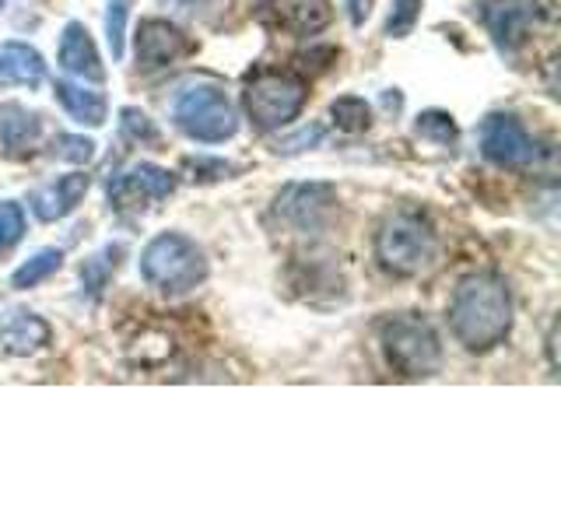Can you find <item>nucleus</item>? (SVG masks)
<instances>
[{
	"instance_id": "obj_1",
	"label": "nucleus",
	"mask_w": 561,
	"mask_h": 526,
	"mask_svg": "<svg viewBox=\"0 0 561 526\" xmlns=\"http://www.w3.org/2000/svg\"><path fill=\"white\" fill-rule=\"evenodd\" d=\"M449 330L467 351L499 347L513 330V295L499 274H467L449 298Z\"/></svg>"
},
{
	"instance_id": "obj_2",
	"label": "nucleus",
	"mask_w": 561,
	"mask_h": 526,
	"mask_svg": "<svg viewBox=\"0 0 561 526\" xmlns=\"http://www.w3.org/2000/svg\"><path fill=\"white\" fill-rule=\"evenodd\" d=\"M140 277L148 288L162 295H186L207 277V256L197 242L183 232L154 236L140 253Z\"/></svg>"
},
{
	"instance_id": "obj_3",
	"label": "nucleus",
	"mask_w": 561,
	"mask_h": 526,
	"mask_svg": "<svg viewBox=\"0 0 561 526\" xmlns=\"http://www.w3.org/2000/svg\"><path fill=\"white\" fill-rule=\"evenodd\" d=\"M379 344L390 368L403 379H428L443 368V344L428 320L414 312L386 316L379 323Z\"/></svg>"
},
{
	"instance_id": "obj_4",
	"label": "nucleus",
	"mask_w": 561,
	"mask_h": 526,
	"mask_svg": "<svg viewBox=\"0 0 561 526\" xmlns=\"http://www.w3.org/2000/svg\"><path fill=\"white\" fill-rule=\"evenodd\" d=\"M172 123L190 140H201V145H225L239 130V116L232 110V102L210 81H190L175 92Z\"/></svg>"
},
{
	"instance_id": "obj_5",
	"label": "nucleus",
	"mask_w": 561,
	"mask_h": 526,
	"mask_svg": "<svg viewBox=\"0 0 561 526\" xmlns=\"http://www.w3.org/2000/svg\"><path fill=\"white\" fill-rule=\"evenodd\" d=\"M309 84L306 78H298L295 70L280 67H263L256 75L245 78L242 105L245 116L253 119L256 130H280L306 110Z\"/></svg>"
},
{
	"instance_id": "obj_6",
	"label": "nucleus",
	"mask_w": 561,
	"mask_h": 526,
	"mask_svg": "<svg viewBox=\"0 0 561 526\" xmlns=\"http://www.w3.org/2000/svg\"><path fill=\"white\" fill-rule=\"evenodd\" d=\"M435 250L438 239L428 218L417 215V210H397L382 221L376 236V256L382 271H390L393 277H417L421 271H428Z\"/></svg>"
},
{
	"instance_id": "obj_7",
	"label": "nucleus",
	"mask_w": 561,
	"mask_h": 526,
	"mask_svg": "<svg viewBox=\"0 0 561 526\" xmlns=\"http://www.w3.org/2000/svg\"><path fill=\"white\" fill-rule=\"evenodd\" d=\"M481 155L499 169H526L537 162V140L526 134L519 116L491 113L481 123Z\"/></svg>"
},
{
	"instance_id": "obj_8",
	"label": "nucleus",
	"mask_w": 561,
	"mask_h": 526,
	"mask_svg": "<svg viewBox=\"0 0 561 526\" xmlns=\"http://www.w3.org/2000/svg\"><path fill=\"white\" fill-rule=\"evenodd\" d=\"M175 190V175L169 169H158L140 162L127 172L110 180V204L113 210H145L154 201H165Z\"/></svg>"
},
{
	"instance_id": "obj_9",
	"label": "nucleus",
	"mask_w": 561,
	"mask_h": 526,
	"mask_svg": "<svg viewBox=\"0 0 561 526\" xmlns=\"http://www.w3.org/2000/svg\"><path fill=\"white\" fill-rule=\"evenodd\" d=\"M481 18L491 32V39H495L502 57H516V49L526 43V35L537 25V4L534 0H484L481 4Z\"/></svg>"
},
{
	"instance_id": "obj_10",
	"label": "nucleus",
	"mask_w": 561,
	"mask_h": 526,
	"mask_svg": "<svg viewBox=\"0 0 561 526\" xmlns=\"http://www.w3.org/2000/svg\"><path fill=\"white\" fill-rule=\"evenodd\" d=\"M190 49H193L190 35L183 28H175L172 22H165V18H145L134 39L137 67H145V70L169 67L180 57H186Z\"/></svg>"
},
{
	"instance_id": "obj_11",
	"label": "nucleus",
	"mask_w": 561,
	"mask_h": 526,
	"mask_svg": "<svg viewBox=\"0 0 561 526\" xmlns=\"http://www.w3.org/2000/svg\"><path fill=\"white\" fill-rule=\"evenodd\" d=\"M333 204H337V193L327 183H302L280 193L277 215H285L295 228H302V232H316V228H323V221L333 215Z\"/></svg>"
},
{
	"instance_id": "obj_12",
	"label": "nucleus",
	"mask_w": 561,
	"mask_h": 526,
	"mask_svg": "<svg viewBox=\"0 0 561 526\" xmlns=\"http://www.w3.org/2000/svg\"><path fill=\"white\" fill-rule=\"evenodd\" d=\"M57 60H60V67L67 70L70 78L92 81V84L105 81V67H102V57H99L95 43H92V32H88L81 22H67L64 25Z\"/></svg>"
},
{
	"instance_id": "obj_13",
	"label": "nucleus",
	"mask_w": 561,
	"mask_h": 526,
	"mask_svg": "<svg viewBox=\"0 0 561 526\" xmlns=\"http://www.w3.org/2000/svg\"><path fill=\"white\" fill-rule=\"evenodd\" d=\"M84 193H88V175L84 172H67V175H60V180H53V183H46V186H39L32 193V197H28L32 215L39 221H60L81 204Z\"/></svg>"
},
{
	"instance_id": "obj_14",
	"label": "nucleus",
	"mask_w": 561,
	"mask_h": 526,
	"mask_svg": "<svg viewBox=\"0 0 561 526\" xmlns=\"http://www.w3.org/2000/svg\"><path fill=\"white\" fill-rule=\"evenodd\" d=\"M46 78L43 53L28 43H4L0 46V88H39Z\"/></svg>"
},
{
	"instance_id": "obj_15",
	"label": "nucleus",
	"mask_w": 561,
	"mask_h": 526,
	"mask_svg": "<svg viewBox=\"0 0 561 526\" xmlns=\"http://www.w3.org/2000/svg\"><path fill=\"white\" fill-rule=\"evenodd\" d=\"M274 22L295 35H316L330 25L333 8L330 0H263Z\"/></svg>"
},
{
	"instance_id": "obj_16",
	"label": "nucleus",
	"mask_w": 561,
	"mask_h": 526,
	"mask_svg": "<svg viewBox=\"0 0 561 526\" xmlns=\"http://www.w3.org/2000/svg\"><path fill=\"white\" fill-rule=\"evenodd\" d=\"M43 134V116L32 113L22 102H4L0 105V145L11 155L28 151Z\"/></svg>"
},
{
	"instance_id": "obj_17",
	"label": "nucleus",
	"mask_w": 561,
	"mask_h": 526,
	"mask_svg": "<svg viewBox=\"0 0 561 526\" xmlns=\"http://www.w3.org/2000/svg\"><path fill=\"white\" fill-rule=\"evenodd\" d=\"M53 95L67 110L70 119H78L81 127H102L105 116H110V105H105L102 92H92V88L75 84V81H57L53 84Z\"/></svg>"
},
{
	"instance_id": "obj_18",
	"label": "nucleus",
	"mask_w": 561,
	"mask_h": 526,
	"mask_svg": "<svg viewBox=\"0 0 561 526\" xmlns=\"http://www.w3.org/2000/svg\"><path fill=\"white\" fill-rule=\"evenodd\" d=\"M0 341L11 355H32L49 341V327L35 312H14L11 320L0 327Z\"/></svg>"
},
{
	"instance_id": "obj_19",
	"label": "nucleus",
	"mask_w": 561,
	"mask_h": 526,
	"mask_svg": "<svg viewBox=\"0 0 561 526\" xmlns=\"http://www.w3.org/2000/svg\"><path fill=\"white\" fill-rule=\"evenodd\" d=\"M119 256H123V245L116 242V245H102L95 256H88L81 263V285L88 288V295H92V298H99L102 288L110 285L113 271L119 267Z\"/></svg>"
},
{
	"instance_id": "obj_20",
	"label": "nucleus",
	"mask_w": 561,
	"mask_h": 526,
	"mask_svg": "<svg viewBox=\"0 0 561 526\" xmlns=\"http://www.w3.org/2000/svg\"><path fill=\"white\" fill-rule=\"evenodd\" d=\"M60 263H64V253L60 250H39L32 260H25L22 267H18L11 274V285L14 288H35L39 281H46L49 274H57L60 271Z\"/></svg>"
},
{
	"instance_id": "obj_21",
	"label": "nucleus",
	"mask_w": 561,
	"mask_h": 526,
	"mask_svg": "<svg viewBox=\"0 0 561 526\" xmlns=\"http://www.w3.org/2000/svg\"><path fill=\"white\" fill-rule=\"evenodd\" d=\"M330 116L337 123V130H344V134H362V130H368V123H373V110H368V102L358 95L337 99L330 105Z\"/></svg>"
},
{
	"instance_id": "obj_22",
	"label": "nucleus",
	"mask_w": 561,
	"mask_h": 526,
	"mask_svg": "<svg viewBox=\"0 0 561 526\" xmlns=\"http://www.w3.org/2000/svg\"><path fill=\"white\" fill-rule=\"evenodd\" d=\"M25 236V210L14 201H0V256H8Z\"/></svg>"
},
{
	"instance_id": "obj_23",
	"label": "nucleus",
	"mask_w": 561,
	"mask_h": 526,
	"mask_svg": "<svg viewBox=\"0 0 561 526\" xmlns=\"http://www.w3.org/2000/svg\"><path fill=\"white\" fill-rule=\"evenodd\" d=\"M414 130H417L421 137L435 140V145H456V123H453L449 113H438V110L421 113L417 123H414Z\"/></svg>"
},
{
	"instance_id": "obj_24",
	"label": "nucleus",
	"mask_w": 561,
	"mask_h": 526,
	"mask_svg": "<svg viewBox=\"0 0 561 526\" xmlns=\"http://www.w3.org/2000/svg\"><path fill=\"white\" fill-rule=\"evenodd\" d=\"M119 127H123V137L134 140V145H158V140H162L158 127L140 110H123L119 113Z\"/></svg>"
},
{
	"instance_id": "obj_25",
	"label": "nucleus",
	"mask_w": 561,
	"mask_h": 526,
	"mask_svg": "<svg viewBox=\"0 0 561 526\" xmlns=\"http://www.w3.org/2000/svg\"><path fill=\"white\" fill-rule=\"evenodd\" d=\"M127 14H130V0H110V11H105V39H110L113 60L123 57V35H127Z\"/></svg>"
},
{
	"instance_id": "obj_26",
	"label": "nucleus",
	"mask_w": 561,
	"mask_h": 526,
	"mask_svg": "<svg viewBox=\"0 0 561 526\" xmlns=\"http://www.w3.org/2000/svg\"><path fill=\"white\" fill-rule=\"evenodd\" d=\"M417 18H421V0H393V11L386 18V35L390 39H403V35H411Z\"/></svg>"
},
{
	"instance_id": "obj_27",
	"label": "nucleus",
	"mask_w": 561,
	"mask_h": 526,
	"mask_svg": "<svg viewBox=\"0 0 561 526\" xmlns=\"http://www.w3.org/2000/svg\"><path fill=\"white\" fill-rule=\"evenodd\" d=\"M57 155L67 158V162H88V158L95 155V145L88 137H70V134H60L57 137Z\"/></svg>"
},
{
	"instance_id": "obj_28",
	"label": "nucleus",
	"mask_w": 561,
	"mask_h": 526,
	"mask_svg": "<svg viewBox=\"0 0 561 526\" xmlns=\"http://www.w3.org/2000/svg\"><path fill=\"white\" fill-rule=\"evenodd\" d=\"M373 4H376V0H344L347 18H351V25L362 28V25H365V18L373 14Z\"/></svg>"
},
{
	"instance_id": "obj_29",
	"label": "nucleus",
	"mask_w": 561,
	"mask_h": 526,
	"mask_svg": "<svg viewBox=\"0 0 561 526\" xmlns=\"http://www.w3.org/2000/svg\"><path fill=\"white\" fill-rule=\"evenodd\" d=\"M169 4L175 8V11H183V14H190V18H204L210 8H215L218 4V0H169Z\"/></svg>"
},
{
	"instance_id": "obj_30",
	"label": "nucleus",
	"mask_w": 561,
	"mask_h": 526,
	"mask_svg": "<svg viewBox=\"0 0 561 526\" xmlns=\"http://www.w3.org/2000/svg\"><path fill=\"white\" fill-rule=\"evenodd\" d=\"M323 137V130L320 127H312V130H302L295 140H288V148L285 151H298V145H316V140Z\"/></svg>"
},
{
	"instance_id": "obj_31",
	"label": "nucleus",
	"mask_w": 561,
	"mask_h": 526,
	"mask_svg": "<svg viewBox=\"0 0 561 526\" xmlns=\"http://www.w3.org/2000/svg\"><path fill=\"white\" fill-rule=\"evenodd\" d=\"M0 8H4V0H0Z\"/></svg>"
}]
</instances>
